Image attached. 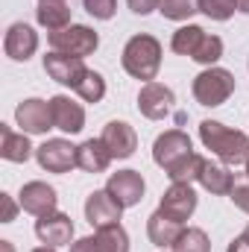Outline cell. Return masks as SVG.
I'll return each mask as SVG.
<instances>
[{
  "label": "cell",
  "instance_id": "obj_25",
  "mask_svg": "<svg viewBox=\"0 0 249 252\" xmlns=\"http://www.w3.org/2000/svg\"><path fill=\"white\" fill-rule=\"evenodd\" d=\"M202 167H205V158L199 156V153H190L185 156L182 161H176L170 170H164L167 176H170V182H199V173H202Z\"/></svg>",
  "mask_w": 249,
  "mask_h": 252
},
{
  "label": "cell",
  "instance_id": "obj_8",
  "mask_svg": "<svg viewBox=\"0 0 249 252\" xmlns=\"http://www.w3.org/2000/svg\"><path fill=\"white\" fill-rule=\"evenodd\" d=\"M15 121L21 126V132H27V135H44L47 129H53L50 100H38V97L24 100L15 109Z\"/></svg>",
  "mask_w": 249,
  "mask_h": 252
},
{
  "label": "cell",
  "instance_id": "obj_39",
  "mask_svg": "<svg viewBox=\"0 0 249 252\" xmlns=\"http://www.w3.org/2000/svg\"><path fill=\"white\" fill-rule=\"evenodd\" d=\"M32 252H56V247H47L44 244V247H38V250H32Z\"/></svg>",
  "mask_w": 249,
  "mask_h": 252
},
{
  "label": "cell",
  "instance_id": "obj_10",
  "mask_svg": "<svg viewBox=\"0 0 249 252\" xmlns=\"http://www.w3.org/2000/svg\"><path fill=\"white\" fill-rule=\"evenodd\" d=\"M121 214H124V205H121L106 188L88 193V199H85V220H88L94 229H103V226L118 223Z\"/></svg>",
  "mask_w": 249,
  "mask_h": 252
},
{
  "label": "cell",
  "instance_id": "obj_38",
  "mask_svg": "<svg viewBox=\"0 0 249 252\" xmlns=\"http://www.w3.org/2000/svg\"><path fill=\"white\" fill-rule=\"evenodd\" d=\"M0 252H15V247L9 241H0Z\"/></svg>",
  "mask_w": 249,
  "mask_h": 252
},
{
  "label": "cell",
  "instance_id": "obj_11",
  "mask_svg": "<svg viewBox=\"0 0 249 252\" xmlns=\"http://www.w3.org/2000/svg\"><path fill=\"white\" fill-rule=\"evenodd\" d=\"M158 211L167 214V217L176 220V223H185L187 217L196 211V193H193V188H190L187 182H173L170 188L164 190Z\"/></svg>",
  "mask_w": 249,
  "mask_h": 252
},
{
  "label": "cell",
  "instance_id": "obj_21",
  "mask_svg": "<svg viewBox=\"0 0 249 252\" xmlns=\"http://www.w3.org/2000/svg\"><path fill=\"white\" fill-rule=\"evenodd\" d=\"M199 185L208 190V193H217V196H229V190L235 185V173L226 167V164H214L205 158V167L199 173Z\"/></svg>",
  "mask_w": 249,
  "mask_h": 252
},
{
  "label": "cell",
  "instance_id": "obj_32",
  "mask_svg": "<svg viewBox=\"0 0 249 252\" xmlns=\"http://www.w3.org/2000/svg\"><path fill=\"white\" fill-rule=\"evenodd\" d=\"M229 199L235 202V208H241V211L249 214V176L235 179V185H232V190H229Z\"/></svg>",
  "mask_w": 249,
  "mask_h": 252
},
{
  "label": "cell",
  "instance_id": "obj_14",
  "mask_svg": "<svg viewBox=\"0 0 249 252\" xmlns=\"http://www.w3.org/2000/svg\"><path fill=\"white\" fill-rule=\"evenodd\" d=\"M44 70H47L50 79H56L59 85H70V88H76L82 82V76L88 73L82 59L64 56V53H47L44 56Z\"/></svg>",
  "mask_w": 249,
  "mask_h": 252
},
{
  "label": "cell",
  "instance_id": "obj_18",
  "mask_svg": "<svg viewBox=\"0 0 249 252\" xmlns=\"http://www.w3.org/2000/svg\"><path fill=\"white\" fill-rule=\"evenodd\" d=\"M112 164V153L103 144V138H88L76 147V167L85 173H103Z\"/></svg>",
  "mask_w": 249,
  "mask_h": 252
},
{
  "label": "cell",
  "instance_id": "obj_30",
  "mask_svg": "<svg viewBox=\"0 0 249 252\" xmlns=\"http://www.w3.org/2000/svg\"><path fill=\"white\" fill-rule=\"evenodd\" d=\"M158 12L167 21H187L193 12H199V6H196V0H161Z\"/></svg>",
  "mask_w": 249,
  "mask_h": 252
},
{
  "label": "cell",
  "instance_id": "obj_15",
  "mask_svg": "<svg viewBox=\"0 0 249 252\" xmlns=\"http://www.w3.org/2000/svg\"><path fill=\"white\" fill-rule=\"evenodd\" d=\"M50 115H53V129H62L67 135H76L85 126V109L64 94L50 97Z\"/></svg>",
  "mask_w": 249,
  "mask_h": 252
},
{
  "label": "cell",
  "instance_id": "obj_3",
  "mask_svg": "<svg viewBox=\"0 0 249 252\" xmlns=\"http://www.w3.org/2000/svg\"><path fill=\"white\" fill-rule=\"evenodd\" d=\"M235 94V73L226 67H205L202 73L193 76V97L199 106H223L229 97Z\"/></svg>",
  "mask_w": 249,
  "mask_h": 252
},
{
  "label": "cell",
  "instance_id": "obj_34",
  "mask_svg": "<svg viewBox=\"0 0 249 252\" xmlns=\"http://www.w3.org/2000/svg\"><path fill=\"white\" fill-rule=\"evenodd\" d=\"M0 199H3V223H12V220H15V214H18V205L12 202V196H9V193H0Z\"/></svg>",
  "mask_w": 249,
  "mask_h": 252
},
{
  "label": "cell",
  "instance_id": "obj_24",
  "mask_svg": "<svg viewBox=\"0 0 249 252\" xmlns=\"http://www.w3.org/2000/svg\"><path fill=\"white\" fill-rule=\"evenodd\" d=\"M202 38H205V30H202V27H196V24H185V27H179V30L173 32L170 47H173V53H179V56H193Z\"/></svg>",
  "mask_w": 249,
  "mask_h": 252
},
{
  "label": "cell",
  "instance_id": "obj_16",
  "mask_svg": "<svg viewBox=\"0 0 249 252\" xmlns=\"http://www.w3.org/2000/svg\"><path fill=\"white\" fill-rule=\"evenodd\" d=\"M56 205H59V193L47 182H27L21 188V208L35 214V217H44V214L56 211Z\"/></svg>",
  "mask_w": 249,
  "mask_h": 252
},
{
  "label": "cell",
  "instance_id": "obj_1",
  "mask_svg": "<svg viewBox=\"0 0 249 252\" xmlns=\"http://www.w3.org/2000/svg\"><path fill=\"white\" fill-rule=\"evenodd\" d=\"M199 141L223 164H247L249 161V135L238 132V129H229L220 121H202L199 124Z\"/></svg>",
  "mask_w": 249,
  "mask_h": 252
},
{
  "label": "cell",
  "instance_id": "obj_9",
  "mask_svg": "<svg viewBox=\"0 0 249 252\" xmlns=\"http://www.w3.org/2000/svg\"><path fill=\"white\" fill-rule=\"evenodd\" d=\"M3 50H6V56H9L12 62H27V59H32V53L38 50V32H35L30 24L18 21V24H12V27L6 30V35H3Z\"/></svg>",
  "mask_w": 249,
  "mask_h": 252
},
{
  "label": "cell",
  "instance_id": "obj_36",
  "mask_svg": "<svg viewBox=\"0 0 249 252\" xmlns=\"http://www.w3.org/2000/svg\"><path fill=\"white\" fill-rule=\"evenodd\" d=\"M226 252H249V241L241 235V238H235V241L229 244V250H226Z\"/></svg>",
  "mask_w": 249,
  "mask_h": 252
},
{
  "label": "cell",
  "instance_id": "obj_26",
  "mask_svg": "<svg viewBox=\"0 0 249 252\" xmlns=\"http://www.w3.org/2000/svg\"><path fill=\"white\" fill-rule=\"evenodd\" d=\"M173 252H211V241L202 229L187 226V229H182L179 241L173 244Z\"/></svg>",
  "mask_w": 249,
  "mask_h": 252
},
{
  "label": "cell",
  "instance_id": "obj_6",
  "mask_svg": "<svg viewBox=\"0 0 249 252\" xmlns=\"http://www.w3.org/2000/svg\"><path fill=\"white\" fill-rule=\"evenodd\" d=\"M35 158L47 173H67L76 167V147L64 138H50L35 150Z\"/></svg>",
  "mask_w": 249,
  "mask_h": 252
},
{
  "label": "cell",
  "instance_id": "obj_12",
  "mask_svg": "<svg viewBox=\"0 0 249 252\" xmlns=\"http://www.w3.org/2000/svg\"><path fill=\"white\" fill-rule=\"evenodd\" d=\"M106 190H109L124 208H132V205H138V202L144 199L147 185H144V176H141L138 170H118V173L109 176Z\"/></svg>",
  "mask_w": 249,
  "mask_h": 252
},
{
  "label": "cell",
  "instance_id": "obj_22",
  "mask_svg": "<svg viewBox=\"0 0 249 252\" xmlns=\"http://www.w3.org/2000/svg\"><path fill=\"white\" fill-rule=\"evenodd\" d=\"M35 18H38L41 27L56 32V30L70 27V6H67V0H38Z\"/></svg>",
  "mask_w": 249,
  "mask_h": 252
},
{
  "label": "cell",
  "instance_id": "obj_27",
  "mask_svg": "<svg viewBox=\"0 0 249 252\" xmlns=\"http://www.w3.org/2000/svg\"><path fill=\"white\" fill-rule=\"evenodd\" d=\"M85 103H100L103 97H106V79H103V73H97V70H88L85 76H82V82L73 88Z\"/></svg>",
  "mask_w": 249,
  "mask_h": 252
},
{
  "label": "cell",
  "instance_id": "obj_31",
  "mask_svg": "<svg viewBox=\"0 0 249 252\" xmlns=\"http://www.w3.org/2000/svg\"><path fill=\"white\" fill-rule=\"evenodd\" d=\"M82 3H85V12L97 21L115 18V9H118V0H82Z\"/></svg>",
  "mask_w": 249,
  "mask_h": 252
},
{
  "label": "cell",
  "instance_id": "obj_41",
  "mask_svg": "<svg viewBox=\"0 0 249 252\" xmlns=\"http://www.w3.org/2000/svg\"><path fill=\"white\" fill-rule=\"evenodd\" d=\"M247 176H249V161H247Z\"/></svg>",
  "mask_w": 249,
  "mask_h": 252
},
{
  "label": "cell",
  "instance_id": "obj_29",
  "mask_svg": "<svg viewBox=\"0 0 249 252\" xmlns=\"http://www.w3.org/2000/svg\"><path fill=\"white\" fill-rule=\"evenodd\" d=\"M196 6L211 21H229L238 9V0H196Z\"/></svg>",
  "mask_w": 249,
  "mask_h": 252
},
{
  "label": "cell",
  "instance_id": "obj_33",
  "mask_svg": "<svg viewBox=\"0 0 249 252\" xmlns=\"http://www.w3.org/2000/svg\"><path fill=\"white\" fill-rule=\"evenodd\" d=\"M126 3H129V9H132L135 15H150V12L158 9L161 0H126Z\"/></svg>",
  "mask_w": 249,
  "mask_h": 252
},
{
  "label": "cell",
  "instance_id": "obj_17",
  "mask_svg": "<svg viewBox=\"0 0 249 252\" xmlns=\"http://www.w3.org/2000/svg\"><path fill=\"white\" fill-rule=\"evenodd\" d=\"M103 144L109 147L112 158H129L135 150H138V135L135 129L126 124V121H109L103 126Z\"/></svg>",
  "mask_w": 249,
  "mask_h": 252
},
{
  "label": "cell",
  "instance_id": "obj_7",
  "mask_svg": "<svg viewBox=\"0 0 249 252\" xmlns=\"http://www.w3.org/2000/svg\"><path fill=\"white\" fill-rule=\"evenodd\" d=\"M190 153H193L190 138H187L182 129H167V132L158 135L156 144H153V161H156L158 167H164V170H170L176 161H182Z\"/></svg>",
  "mask_w": 249,
  "mask_h": 252
},
{
  "label": "cell",
  "instance_id": "obj_40",
  "mask_svg": "<svg viewBox=\"0 0 249 252\" xmlns=\"http://www.w3.org/2000/svg\"><path fill=\"white\" fill-rule=\"evenodd\" d=\"M244 238H247V241H249V226H247V229H244Z\"/></svg>",
  "mask_w": 249,
  "mask_h": 252
},
{
  "label": "cell",
  "instance_id": "obj_23",
  "mask_svg": "<svg viewBox=\"0 0 249 252\" xmlns=\"http://www.w3.org/2000/svg\"><path fill=\"white\" fill-rule=\"evenodd\" d=\"M94 241H97V250L100 252H129V235H126V229L121 223L97 229Z\"/></svg>",
  "mask_w": 249,
  "mask_h": 252
},
{
  "label": "cell",
  "instance_id": "obj_2",
  "mask_svg": "<svg viewBox=\"0 0 249 252\" xmlns=\"http://www.w3.org/2000/svg\"><path fill=\"white\" fill-rule=\"evenodd\" d=\"M121 62H124V70L129 76L153 82L156 73H158V67H161V44H158V38H153L147 32L132 35L126 41Z\"/></svg>",
  "mask_w": 249,
  "mask_h": 252
},
{
  "label": "cell",
  "instance_id": "obj_4",
  "mask_svg": "<svg viewBox=\"0 0 249 252\" xmlns=\"http://www.w3.org/2000/svg\"><path fill=\"white\" fill-rule=\"evenodd\" d=\"M50 47H53V53L85 59V56H91L100 47V35L91 27H85V24H70L64 30L50 32Z\"/></svg>",
  "mask_w": 249,
  "mask_h": 252
},
{
  "label": "cell",
  "instance_id": "obj_5",
  "mask_svg": "<svg viewBox=\"0 0 249 252\" xmlns=\"http://www.w3.org/2000/svg\"><path fill=\"white\" fill-rule=\"evenodd\" d=\"M173 103L176 94L161 82H144V88L138 91V112L147 121H164L173 112Z\"/></svg>",
  "mask_w": 249,
  "mask_h": 252
},
{
  "label": "cell",
  "instance_id": "obj_35",
  "mask_svg": "<svg viewBox=\"0 0 249 252\" xmlns=\"http://www.w3.org/2000/svg\"><path fill=\"white\" fill-rule=\"evenodd\" d=\"M70 252H100L97 250V241L94 238H79L70 244Z\"/></svg>",
  "mask_w": 249,
  "mask_h": 252
},
{
  "label": "cell",
  "instance_id": "obj_20",
  "mask_svg": "<svg viewBox=\"0 0 249 252\" xmlns=\"http://www.w3.org/2000/svg\"><path fill=\"white\" fill-rule=\"evenodd\" d=\"M147 235H150V241H153L156 247H173V244L179 241V235H182V223H176V220H170L167 214L156 211V214H150V220H147Z\"/></svg>",
  "mask_w": 249,
  "mask_h": 252
},
{
  "label": "cell",
  "instance_id": "obj_19",
  "mask_svg": "<svg viewBox=\"0 0 249 252\" xmlns=\"http://www.w3.org/2000/svg\"><path fill=\"white\" fill-rule=\"evenodd\" d=\"M0 156L6 161H15V164H24L30 161L32 156V147H30V138L27 132H15L12 126L0 124Z\"/></svg>",
  "mask_w": 249,
  "mask_h": 252
},
{
  "label": "cell",
  "instance_id": "obj_13",
  "mask_svg": "<svg viewBox=\"0 0 249 252\" xmlns=\"http://www.w3.org/2000/svg\"><path fill=\"white\" fill-rule=\"evenodd\" d=\"M35 235L47 247H64L73 238V220L62 211H50V214L35 220Z\"/></svg>",
  "mask_w": 249,
  "mask_h": 252
},
{
  "label": "cell",
  "instance_id": "obj_37",
  "mask_svg": "<svg viewBox=\"0 0 249 252\" xmlns=\"http://www.w3.org/2000/svg\"><path fill=\"white\" fill-rule=\"evenodd\" d=\"M238 12H244V15H249V0H238Z\"/></svg>",
  "mask_w": 249,
  "mask_h": 252
},
{
  "label": "cell",
  "instance_id": "obj_28",
  "mask_svg": "<svg viewBox=\"0 0 249 252\" xmlns=\"http://www.w3.org/2000/svg\"><path fill=\"white\" fill-rule=\"evenodd\" d=\"M220 56H223V38H220V35H208V32H205V38L199 41V47H196V53H193L190 59L211 67Z\"/></svg>",
  "mask_w": 249,
  "mask_h": 252
}]
</instances>
